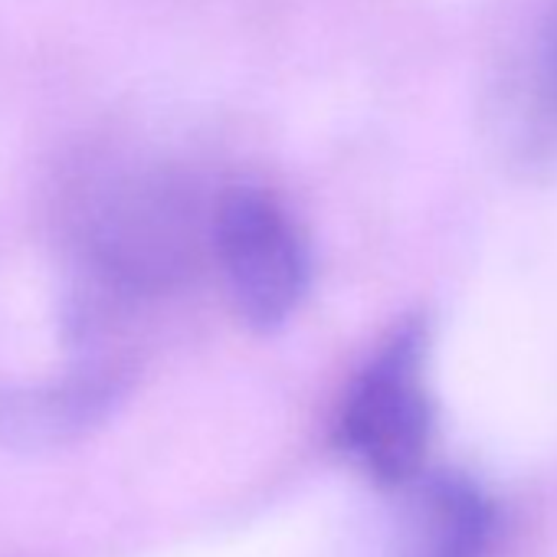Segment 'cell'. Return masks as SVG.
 <instances>
[{"mask_svg": "<svg viewBox=\"0 0 557 557\" xmlns=\"http://www.w3.org/2000/svg\"><path fill=\"white\" fill-rule=\"evenodd\" d=\"M547 99H550V102H554V109H557V40H554L550 63H547Z\"/></svg>", "mask_w": 557, "mask_h": 557, "instance_id": "obj_5", "label": "cell"}, {"mask_svg": "<svg viewBox=\"0 0 557 557\" xmlns=\"http://www.w3.org/2000/svg\"><path fill=\"white\" fill-rule=\"evenodd\" d=\"M89 236L92 259L112 283L161 289L194 259V203L164 181H122L92 213Z\"/></svg>", "mask_w": 557, "mask_h": 557, "instance_id": "obj_3", "label": "cell"}, {"mask_svg": "<svg viewBox=\"0 0 557 557\" xmlns=\"http://www.w3.org/2000/svg\"><path fill=\"white\" fill-rule=\"evenodd\" d=\"M413 557H485L495 531L492 502L462 475H443L423 498Z\"/></svg>", "mask_w": 557, "mask_h": 557, "instance_id": "obj_4", "label": "cell"}, {"mask_svg": "<svg viewBox=\"0 0 557 557\" xmlns=\"http://www.w3.org/2000/svg\"><path fill=\"white\" fill-rule=\"evenodd\" d=\"M433 420L426 335L410 322L394 329L351 384L338 417V446L374 482L407 485L426 466Z\"/></svg>", "mask_w": 557, "mask_h": 557, "instance_id": "obj_1", "label": "cell"}, {"mask_svg": "<svg viewBox=\"0 0 557 557\" xmlns=\"http://www.w3.org/2000/svg\"><path fill=\"white\" fill-rule=\"evenodd\" d=\"M210 243L243 322L265 332L299 312L312 278L309 246L269 190L230 187L210 213Z\"/></svg>", "mask_w": 557, "mask_h": 557, "instance_id": "obj_2", "label": "cell"}]
</instances>
